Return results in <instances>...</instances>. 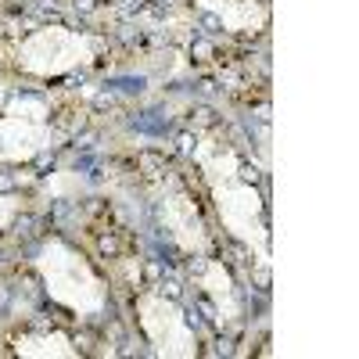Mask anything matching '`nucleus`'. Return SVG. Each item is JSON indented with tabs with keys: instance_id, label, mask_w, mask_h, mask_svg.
<instances>
[{
	"instance_id": "nucleus-5",
	"label": "nucleus",
	"mask_w": 359,
	"mask_h": 359,
	"mask_svg": "<svg viewBox=\"0 0 359 359\" xmlns=\"http://www.w3.org/2000/svg\"><path fill=\"white\" fill-rule=\"evenodd\" d=\"M137 323L151 345L155 355H165V359H194L201 348H198V334L194 327L187 323L184 309H180L169 294L162 291H144L137 298Z\"/></svg>"
},
{
	"instance_id": "nucleus-2",
	"label": "nucleus",
	"mask_w": 359,
	"mask_h": 359,
	"mask_svg": "<svg viewBox=\"0 0 359 359\" xmlns=\"http://www.w3.org/2000/svg\"><path fill=\"white\" fill-rule=\"evenodd\" d=\"M33 269L50 302L76 316H97L108 306V284L86 262V255L62 237H47L40 245V252L33 255Z\"/></svg>"
},
{
	"instance_id": "nucleus-6",
	"label": "nucleus",
	"mask_w": 359,
	"mask_h": 359,
	"mask_svg": "<svg viewBox=\"0 0 359 359\" xmlns=\"http://www.w3.org/2000/svg\"><path fill=\"white\" fill-rule=\"evenodd\" d=\"M155 208H158V219L169 230L172 245L187 255H205L208 252V230L205 219L198 212L194 198L187 194V187L180 184L176 176H165L162 184L155 187Z\"/></svg>"
},
{
	"instance_id": "nucleus-1",
	"label": "nucleus",
	"mask_w": 359,
	"mask_h": 359,
	"mask_svg": "<svg viewBox=\"0 0 359 359\" xmlns=\"http://www.w3.org/2000/svg\"><path fill=\"white\" fill-rule=\"evenodd\" d=\"M194 158L201 165L205 187L212 194L216 216L237 237L262 266H269V233H266V212H262V194L255 184L245 176V165L237 158V151L226 140L216 137H201L194 147Z\"/></svg>"
},
{
	"instance_id": "nucleus-9",
	"label": "nucleus",
	"mask_w": 359,
	"mask_h": 359,
	"mask_svg": "<svg viewBox=\"0 0 359 359\" xmlns=\"http://www.w3.org/2000/svg\"><path fill=\"white\" fill-rule=\"evenodd\" d=\"M8 352L22 359H76L79 345L65 331H22L8 341Z\"/></svg>"
},
{
	"instance_id": "nucleus-11",
	"label": "nucleus",
	"mask_w": 359,
	"mask_h": 359,
	"mask_svg": "<svg viewBox=\"0 0 359 359\" xmlns=\"http://www.w3.org/2000/svg\"><path fill=\"white\" fill-rule=\"evenodd\" d=\"M0 97H4V86H0Z\"/></svg>"
},
{
	"instance_id": "nucleus-4",
	"label": "nucleus",
	"mask_w": 359,
	"mask_h": 359,
	"mask_svg": "<svg viewBox=\"0 0 359 359\" xmlns=\"http://www.w3.org/2000/svg\"><path fill=\"white\" fill-rule=\"evenodd\" d=\"M50 104L43 97H11L0 108V165H22L54 144Z\"/></svg>"
},
{
	"instance_id": "nucleus-10",
	"label": "nucleus",
	"mask_w": 359,
	"mask_h": 359,
	"mask_svg": "<svg viewBox=\"0 0 359 359\" xmlns=\"http://www.w3.org/2000/svg\"><path fill=\"white\" fill-rule=\"evenodd\" d=\"M22 208H25V201H22L18 194H0V233H4V230L18 219Z\"/></svg>"
},
{
	"instance_id": "nucleus-3",
	"label": "nucleus",
	"mask_w": 359,
	"mask_h": 359,
	"mask_svg": "<svg viewBox=\"0 0 359 359\" xmlns=\"http://www.w3.org/2000/svg\"><path fill=\"white\" fill-rule=\"evenodd\" d=\"M97 36L65 25H40L15 43V69L36 79L69 76L97 57Z\"/></svg>"
},
{
	"instance_id": "nucleus-8",
	"label": "nucleus",
	"mask_w": 359,
	"mask_h": 359,
	"mask_svg": "<svg viewBox=\"0 0 359 359\" xmlns=\"http://www.w3.org/2000/svg\"><path fill=\"white\" fill-rule=\"evenodd\" d=\"M194 4L219 18L230 33H262L269 22V8L262 0H194Z\"/></svg>"
},
{
	"instance_id": "nucleus-7",
	"label": "nucleus",
	"mask_w": 359,
	"mask_h": 359,
	"mask_svg": "<svg viewBox=\"0 0 359 359\" xmlns=\"http://www.w3.org/2000/svg\"><path fill=\"white\" fill-rule=\"evenodd\" d=\"M198 287L205 291V298L212 302L219 323H237L245 313V302H241V291L233 284V273L219 262V259H208L201 269H198Z\"/></svg>"
}]
</instances>
